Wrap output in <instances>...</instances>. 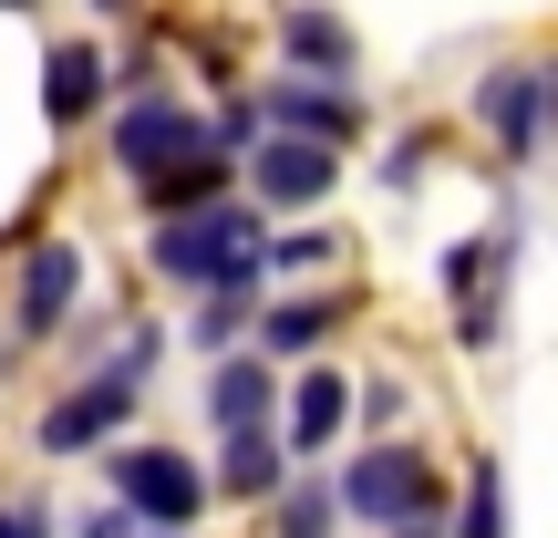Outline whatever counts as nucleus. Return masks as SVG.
<instances>
[{
    "instance_id": "1",
    "label": "nucleus",
    "mask_w": 558,
    "mask_h": 538,
    "mask_svg": "<svg viewBox=\"0 0 558 538\" xmlns=\"http://www.w3.org/2000/svg\"><path fill=\"white\" fill-rule=\"evenodd\" d=\"M156 352H166V342L135 321V332H124V352L104 362L94 383H73V394H62L52 415L32 425V435H41V456H104V445H114V425H135L145 383H156Z\"/></svg>"
},
{
    "instance_id": "2",
    "label": "nucleus",
    "mask_w": 558,
    "mask_h": 538,
    "mask_svg": "<svg viewBox=\"0 0 558 538\" xmlns=\"http://www.w3.org/2000/svg\"><path fill=\"white\" fill-rule=\"evenodd\" d=\"M156 270L186 279V290H259V218L248 207H186V218H156Z\"/></svg>"
},
{
    "instance_id": "3",
    "label": "nucleus",
    "mask_w": 558,
    "mask_h": 538,
    "mask_svg": "<svg viewBox=\"0 0 558 538\" xmlns=\"http://www.w3.org/2000/svg\"><path fill=\"white\" fill-rule=\"evenodd\" d=\"M331 498L352 507V518H373V528H424L435 518V466H424L414 445H373V456L341 466Z\"/></svg>"
},
{
    "instance_id": "4",
    "label": "nucleus",
    "mask_w": 558,
    "mask_h": 538,
    "mask_svg": "<svg viewBox=\"0 0 558 538\" xmlns=\"http://www.w3.org/2000/svg\"><path fill=\"white\" fill-rule=\"evenodd\" d=\"M114 498L135 507L145 528H197V507H207V477H197V456H177V445H114Z\"/></svg>"
},
{
    "instance_id": "5",
    "label": "nucleus",
    "mask_w": 558,
    "mask_h": 538,
    "mask_svg": "<svg viewBox=\"0 0 558 538\" xmlns=\"http://www.w3.org/2000/svg\"><path fill=\"white\" fill-rule=\"evenodd\" d=\"M207 145H218V135H207V124L186 115L177 94H135V104L114 115V166H124V177H156V166L207 156Z\"/></svg>"
},
{
    "instance_id": "6",
    "label": "nucleus",
    "mask_w": 558,
    "mask_h": 538,
    "mask_svg": "<svg viewBox=\"0 0 558 538\" xmlns=\"http://www.w3.org/2000/svg\"><path fill=\"white\" fill-rule=\"evenodd\" d=\"M248 187H259L269 207H320V198L341 187V145H320V135H279V124H269V135L248 145Z\"/></svg>"
},
{
    "instance_id": "7",
    "label": "nucleus",
    "mask_w": 558,
    "mask_h": 538,
    "mask_svg": "<svg viewBox=\"0 0 558 538\" xmlns=\"http://www.w3.org/2000/svg\"><path fill=\"white\" fill-rule=\"evenodd\" d=\"M476 124L497 135L507 166H527L548 145V73H527V62H497V73L476 83Z\"/></svg>"
},
{
    "instance_id": "8",
    "label": "nucleus",
    "mask_w": 558,
    "mask_h": 538,
    "mask_svg": "<svg viewBox=\"0 0 558 538\" xmlns=\"http://www.w3.org/2000/svg\"><path fill=\"white\" fill-rule=\"evenodd\" d=\"M73 300H83V249H62V239L32 249V260H21V300H11V342H21V352H32V342H52Z\"/></svg>"
},
{
    "instance_id": "9",
    "label": "nucleus",
    "mask_w": 558,
    "mask_h": 538,
    "mask_svg": "<svg viewBox=\"0 0 558 538\" xmlns=\"http://www.w3.org/2000/svg\"><path fill=\"white\" fill-rule=\"evenodd\" d=\"M497 290H507V239H456L445 249V300H456L465 342H497Z\"/></svg>"
},
{
    "instance_id": "10",
    "label": "nucleus",
    "mask_w": 558,
    "mask_h": 538,
    "mask_svg": "<svg viewBox=\"0 0 558 538\" xmlns=\"http://www.w3.org/2000/svg\"><path fill=\"white\" fill-rule=\"evenodd\" d=\"M207 425H218V435L279 425V383H269V362H248V352H207Z\"/></svg>"
},
{
    "instance_id": "11",
    "label": "nucleus",
    "mask_w": 558,
    "mask_h": 538,
    "mask_svg": "<svg viewBox=\"0 0 558 538\" xmlns=\"http://www.w3.org/2000/svg\"><path fill=\"white\" fill-rule=\"evenodd\" d=\"M259 115L279 124V135H320V145H341V135L362 124V104H352V94H331L320 73H311V83L290 73V83H269V104H259Z\"/></svg>"
},
{
    "instance_id": "12",
    "label": "nucleus",
    "mask_w": 558,
    "mask_h": 538,
    "mask_svg": "<svg viewBox=\"0 0 558 538\" xmlns=\"http://www.w3.org/2000/svg\"><path fill=\"white\" fill-rule=\"evenodd\" d=\"M228 145H207V156H177V166H156V177H135V198L156 207V218H186V207H218L228 198Z\"/></svg>"
},
{
    "instance_id": "13",
    "label": "nucleus",
    "mask_w": 558,
    "mask_h": 538,
    "mask_svg": "<svg viewBox=\"0 0 558 538\" xmlns=\"http://www.w3.org/2000/svg\"><path fill=\"white\" fill-rule=\"evenodd\" d=\"M341 415H352V383L341 373H300V394L279 404V445H290V456H320V445L341 435Z\"/></svg>"
},
{
    "instance_id": "14",
    "label": "nucleus",
    "mask_w": 558,
    "mask_h": 538,
    "mask_svg": "<svg viewBox=\"0 0 558 538\" xmlns=\"http://www.w3.org/2000/svg\"><path fill=\"white\" fill-rule=\"evenodd\" d=\"M104 104V52L94 41H52V62H41V115L52 124H94Z\"/></svg>"
},
{
    "instance_id": "15",
    "label": "nucleus",
    "mask_w": 558,
    "mask_h": 538,
    "mask_svg": "<svg viewBox=\"0 0 558 538\" xmlns=\"http://www.w3.org/2000/svg\"><path fill=\"white\" fill-rule=\"evenodd\" d=\"M279 52H290V73H320V83L352 73V32L331 11H279Z\"/></svg>"
},
{
    "instance_id": "16",
    "label": "nucleus",
    "mask_w": 558,
    "mask_h": 538,
    "mask_svg": "<svg viewBox=\"0 0 558 538\" xmlns=\"http://www.w3.org/2000/svg\"><path fill=\"white\" fill-rule=\"evenodd\" d=\"M218 487L228 498H269L279 487V425H248V435L218 445Z\"/></svg>"
},
{
    "instance_id": "17",
    "label": "nucleus",
    "mask_w": 558,
    "mask_h": 538,
    "mask_svg": "<svg viewBox=\"0 0 558 538\" xmlns=\"http://www.w3.org/2000/svg\"><path fill=\"white\" fill-rule=\"evenodd\" d=\"M320 332H341V300H279V311L259 321V342H269V352H290V362L311 352Z\"/></svg>"
},
{
    "instance_id": "18",
    "label": "nucleus",
    "mask_w": 558,
    "mask_h": 538,
    "mask_svg": "<svg viewBox=\"0 0 558 538\" xmlns=\"http://www.w3.org/2000/svg\"><path fill=\"white\" fill-rule=\"evenodd\" d=\"M331 518H341L331 487H290V498H279V538H331Z\"/></svg>"
},
{
    "instance_id": "19",
    "label": "nucleus",
    "mask_w": 558,
    "mask_h": 538,
    "mask_svg": "<svg viewBox=\"0 0 558 538\" xmlns=\"http://www.w3.org/2000/svg\"><path fill=\"white\" fill-rule=\"evenodd\" d=\"M207 135H218L228 156H248V145L269 135V115H259V104H248V94H228V104H218V124H207Z\"/></svg>"
},
{
    "instance_id": "20",
    "label": "nucleus",
    "mask_w": 558,
    "mask_h": 538,
    "mask_svg": "<svg viewBox=\"0 0 558 538\" xmlns=\"http://www.w3.org/2000/svg\"><path fill=\"white\" fill-rule=\"evenodd\" d=\"M239 321H248V290H207V300H197V342H207V352H228Z\"/></svg>"
},
{
    "instance_id": "21",
    "label": "nucleus",
    "mask_w": 558,
    "mask_h": 538,
    "mask_svg": "<svg viewBox=\"0 0 558 538\" xmlns=\"http://www.w3.org/2000/svg\"><path fill=\"white\" fill-rule=\"evenodd\" d=\"M465 538H507V487H497V466H476V498H465Z\"/></svg>"
},
{
    "instance_id": "22",
    "label": "nucleus",
    "mask_w": 558,
    "mask_h": 538,
    "mask_svg": "<svg viewBox=\"0 0 558 538\" xmlns=\"http://www.w3.org/2000/svg\"><path fill=\"white\" fill-rule=\"evenodd\" d=\"M331 260V239L320 228H290V239H259V270H320Z\"/></svg>"
},
{
    "instance_id": "23",
    "label": "nucleus",
    "mask_w": 558,
    "mask_h": 538,
    "mask_svg": "<svg viewBox=\"0 0 558 538\" xmlns=\"http://www.w3.org/2000/svg\"><path fill=\"white\" fill-rule=\"evenodd\" d=\"M83 538H135V507H104V518L83 528Z\"/></svg>"
},
{
    "instance_id": "24",
    "label": "nucleus",
    "mask_w": 558,
    "mask_h": 538,
    "mask_svg": "<svg viewBox=\"0 0 558 538\" xmlns=\"http://www.w3.org/2000/svg\"><path fill=\"white\" fill-rule=\"evenodd\" d=\"M0 538H52V528H41L32 507H11V518H0Z\"/></svg>"
},
{
    "instance_id": "25",
    "label": "nucleus",
    "mask_w": 558,
    "mask_h": 538,
    "mask_svg": "<svg viewBox=\"0 0 558 538\" xmlns=\"http://www.w3.org/2000/svg\"><path fill=\"white\" fill-rule=\"evenodd\" d=\"M548 135H558V62H548Z\"/></svg>"
},
{
    "instance_id": "26",
    "label": "nucleus",
    "mask_w": 558,
    "mask_h": 538,
    "mask_svg": "<svg viewBox=\"0 0 558 538\" xmlns=\"http://www.w3.org/2000/svg\"><path fill=\"white\" fill-rule=\"evenodd\" d=\"M393 538H435V528H393Z\"/></svg>"
},
{
    "instance_id": "27",
    "label": "nucleus",
    "mask_w": 558,
    "mask_h": 538,
    "mask_svg": "<svg viewBox=\"0 0 558 538\" xmlns=\"http://www.w3.org/2000/svg\"><path fill=\"white\" fill-rule=\"evenodd\" d=\"M0 11H32V0H0Z\"/></svg>"
},
{
    "instance_id": "28",
    "label": "nucleus",
    "mask_w": 558,
    "mask_h": 538,
    "mask_svg": "<svg viewBox=\"0 0 558 538\" xmlns=\"http://www.w3.org/2000/svg\"><path fill=\"white\" fill-rule=\"evenodd\" d=\"M166 538H186V528H166Z\"/></svg>"
}]
</instances>
